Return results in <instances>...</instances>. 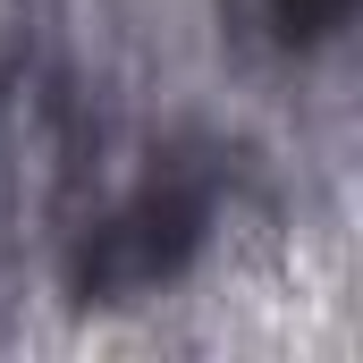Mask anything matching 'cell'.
I'll return each mask as SVG.
<instances>
[{
  "instance_id": "cell-1",
  "label": "cell",
  "mask_w": 363,
  "mask_h": 363,
  "mask_svg": "<svg viewBox=\"0 0 363 363\" xmlns=\"http://www.w3.org/2000/svg\"><path fill=\"white\" fill-rule=\"evenodd\" d=\"M245 152L211 135H169L135 152V169L93 186V161L77 169L85 203H60V296L77 313H127L169 296L178 279L203 271L220 228L245 203Z\"/></svg>"
},
{
  "instance_id": "cell-2",
  "label": "cell",
  "mask_w": 363,
  "mask_h": 363,
  "mask_svg": "<svg viewBox=\"0 0 363 363\" xmlns=\"http://www.w3.org/2000/svg\"><path fill=\"white\" fill-rule=\"evenodd\" d=\"M347 17H355V0H228V26L271 68H313L347 34Z\"/></svg>"
}]
</instances>
